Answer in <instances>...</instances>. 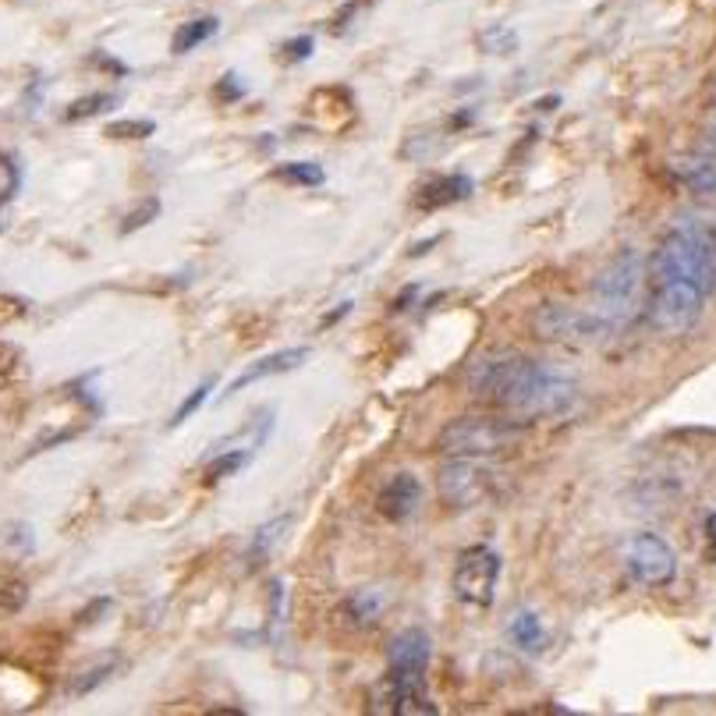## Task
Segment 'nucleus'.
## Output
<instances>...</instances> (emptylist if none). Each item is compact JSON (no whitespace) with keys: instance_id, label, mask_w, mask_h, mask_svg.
<instances>
[{"instance_id":"1","label":"nucleus","mask_w":716,"mask_h":716,"mask_svg":"<svg viewBox=\"0 0 716 716\" xmlns=\"http://www.w3.org/2000/svg\"><path fill=\"white\" fill-rule=\"evenodd\" d=\"M468 390L518 418H564L578 404V380L518 351H486L468 369Z\"/></svg>"},{"instance_id":"2","label":"nucleus","mask_w":716,"mask_h":716,"mask_svg":"<svg viewBox=\"0 0 716 716\" xmlns=\"http://www.w3.org/2000/svg\"><path fill=\"white\" fill-rule=\"evenodd\" d=\"M650 284H688L706 299L716 294V227L681 217L650 255Z\"/></svg>"},{"instance_id":"3","label":"nucleus","mask_w":716,"mask_h":716,"mask_svg":"<svg viewBox=\"0 0 716 716\" xmlns=\"http://www.w3.org/2000/svg\"><path fill=\"white\" fill-rule=\"evenodd\" d=\"M645 299H650V260H642V252L635 249H620L592 280V313L611 323L614 334L642 316Z\"/></svg>"},{"instance_id":"4","label":"nucleus","mask_w":716,"mask_h":716,"mask_svg":"<svg viewBox=\"0 0 716 716\" xmlns=\"http://www.w3.org/2000/svg\"><path fill=\"white\" fill-rule=\"evenodd\" d=\"M525 426L518 418H497V415H462L440 429V451L462 454V457H490L522 440Z\"/></svg>"},{"instance_id":"5","label":"nucleus","mask_w":716,"mask_h":716,"mask_svg":"<svg viewBox=\"0 0 716 716\" xmlns=\"http://www.w3.org/2000/svg\"><path fill=\"white\" fill-rule=\"evenodd\" d=\"M532 330L536 337L553 344H571V348H589V344H603L614 337V327L600 313L592 309H578L567 302H547L532 313Z\"/></svg>"},{"instance_id":"6","label":"nucleus","mask_w":716,"mask_h":716,"mask_svg":"<svg viewBox=\"0 0 716 716\" xmlns=\"http://www.w3.org/2000/svg\"><path fill=\"white\" fill-rule=\"evenodd\" d=\"M620 564L631 582L642 589H664L678 578V553L656 532H635L620 547Z\"/></svg>"},{"instance_id":"7","label":"nucleus","mask_w":716,"mask_h":716,"mask_svg":"<svg viewBox=\"0 0 716 716\" xmlns=\"http://www.w3.org/2000/svg\"><path fill=\"white\" fill-rule=\"evenodd\" d=\"M706 294L688 288V284H650V299H645V313L650 323L667 337H681L695 327L706 313Z\"/></svg>"},{"instance_id":"8","label":"nucleus","mask_w":716,"mask_h":716,"mask_svg":"<svg viewBox=\"0 0 716 716\" xmlns=\"http://www.w3.org/2000/svg\"><path fill=\"white\" fill-rule=\"evenodd\" d=\"M500 553L493 547H472L454 564L451 589L465 606H490L500 582Z\"/></svg>"},{"instance_id":"9","label":"nucleus","mask_w":716,"mask_h":716,"mask_svg":"<svg viewBox=\"0 0 716 716\" xmlns=\"http://www.w3.org/2000/svg\"><path fill=\"white\" fill-rule=\"evenodd\" d=\"M437 486H440V497L448 500L454 511H472L493 493V468L482 465V457L451 454V462H443L440 468Z\"/></svg>"},{"instance_id":"10","label":"nucleus","mask_w":716,"mask_h":716,"mask_svg":"<svg viewBox=\"0 0 716 716\" xmlns=\"http://www.w3.org/2000/svg\"><path fill=\"white\" fill-rule=\"evenodd\" d=\"M429 656H434V642H429V635L423 628H404L387 645L390 670L426 674L429 670Z\"/></svg>"},{"instance_id":"11","label":"nucleus","mask_w":716,"mask_h":716,"mask_svg":"<svg viewBox=\"0 0 716 716\" xmlns=\"http://www.w3.org/2000/svg\"><path fill=\"white\" fill-rule=\"evenodd\" d=\"M418 504H423V482H418V476H412V472H398V476L380 490V497H376V507H380V515L387 522L412 518Z\"/></svg>"},{"instance_id":"12","label":"nucleus","mask_w":716,"mask_h":716,"mask_svg":"<svg viewBox=\"0 0 716 716\" xmlns=\"http://www.w3.org/2000/svg\"><path fill=\"white\" fill-rule=\"evenodd\" d=\"M305 359H309V348H284V351H274V355L255 359L249 369H241V373L235 376V380L227 384L224 398H235L238 390H246V387H252V384H260V380H266V376H280V373L299 369Z\"/></svg>"},{"instance_id":"13","label":"nucleus","mask_w":716,"mask_h":716,"mask_svg":"<svg viewBox=\"0 0 716 716\" xmlns=\"http://www.w3.org/2000/svg\"><path fill=\"white\" fill-rule=\"evenodd\" d=\"M472 192H476V181L468 178V174H448V178H434L418 188V210L434 213V210H443V206H454V202H465Z\"/></svg>"},{"instance_id":"14","label":"nucleus","mask_w":716,"mask_h":716,"mask_svg":"<svg viewBox=\"0 0 716 716\" xmlns=\"http://www.w3.org/2000/svg\"><path fill=\"white\" fill-rule=\"evenodd\" d=\"M670 171L688 192L695 196H713L716 199V160L706 153H692V156H674Z\"/></svg>"},{"instance_id":"15","label":"nucleus","mask_w":716,"mask_h":716,"mask_svg":"<svg viewBox=\"0 0 716 716\" xmlns=\"http://www.w3.org/2000/svg\"><path fill=\"white\" fill-rule=\"evenodd\" d=\"M384 611H387V592L376 589V586L351 592V596L341 603V617L348 620L351 628H362V631L373 628V625H380Z\"/></svg>"},{"instance_id":"16","label":"nucleus","mask_w":716,"mask_h":716,"mask_svg":"<svg viewBox=\"0 0 716 716\" xmlns=\"http://www.w3.org/2000/svg\"><path fill=\"white\" fill-rule=\"evenodd\" d=\"M507 631H511V642H515L522 653H543L547 631H543V620H539L532 611H518L515 617H511Z\"/></svg>"},{"instance_id":"17","label":"nucleus","mask_w":716,"mask_h":716,"mask_svg":"<svg viewBox=\"0 0 716 716\" xmlns=\"http://www.w3.org/2000/svg\"><path fill=\"white\" fill-rule=\"evenodd\" d=\"M217 29H221V18H213V15H202V18H196V22H185L181 29L174 33L171 50H174V53H192L196 47L206 43V39L217 36Z\"/></svg>"},{"instance_id":"18","label":"nucleus","mask_w":716,"mask_h":716,"mask_svg":"<svg viewBox=\"0 0 716 716\" xmlns=\"http://www.w3.org/2000/svg\"><path fill=\"white\" fill-rule=\"evenodd\" d=\"M274 178L284 181V185L319 188L323 181H327V174H323V167L313 164V160H291V164H280V167L274 171Z\"/></svg>"},{"instance_id":"19","label":"nucleus","mask_w":716,"mask_h":716,"mask_svg":"<svg viewBox=\"0 0 716 716\" xmlns=\"http://www.w3.org/2000/svg\"><path fill=\"white\" fill-rule=\"evenodd\" d=\"M288 522H291V518H277V522H266V525H260V529H255L252 543H249V564H252V567H260V564L269 557V553H274L277 539L284 536V529H288Z\"/></svg>"},{"instance_id":"20","label":"nucleus","mask_w":716,"mask_h":716,"mask_svg":"<svg viewBox=\"0 0 716 716\" xmlns=\"http://www.w3.org/2000/svg\"><path fill=\"white\" fill-rule=\"evenodd\" d=\"M114 103H121V97H114V92H92V97H83V100H75L72 106H67L64 117H67V121H83V117L111 111Z\"/></svg>"},{"instance_id":"21","label":"nucleus","mask_w":716,"mask_h":716,"mask_svg":"<svg viewBox=\"0 0 716 716\" xmlns=\"http://www.w3.org/2000/svg\"><path fill=\"white\" fill-rule=\"evenodd\" d=\"M252 462V451H217V457H213V465H210V482L213 479H231V476H238L241 468H246Z\"/></svg>"},{"instance_id":"22","label":"nucleus","mask_w":716,"mask_h":716,"mask_svg":"<svg viewBox=\"0 0 716 716\" xmlns=\"http://www.w3.org/2000/svg\"><path fill=\"white\" fill-rule=\"evenodd\" d=\"M482 50L486 53H515L518 50V33L507 29V25H490V29L482 33Z\"/></svg>"},{"instance_id":"23","label":"nucleus","mask_w":716,"mask_h":716,"mask_svg":"<svg viewBox=\"0 0 716 716\" xmlns=\"http://www.w3.org/2000/svg\"><path fill=\"white\" fill-rule=\"evenodd\" d=\"M213 384H217V380H202V384H199V387L192 390V394H188V398H185V401L178 404V412H174V418H171V429L185 426L188 418H192V415H196V412L202 409V404H206V398H210Z\"/></svg>"},{"instance_id":"24","label":"nucleus","mask_w":716,"mask_h":716,"mask_svg":"<svg viewBox=\"0 0 716 716\" xmlns=\"http://www.w3.org/2000/svg\"><path fill=\"white\" fill-rule=\"evenodd\" d=\"M114 664H117V660L111 656V660H103V664H97V667L83 670V674H78V678H75V684H72V695H89L92 688H97V684H103L106 678H111Z\"/></svg>"},{"instance_id":"25","label":"nucleus","mask_w":716,"mask_h":716,"mask_svg":"<svg viewBox=\"0 0 716 716\" xmlns=\"http://www.w3.org/2000/svg\"><path fill=\"white\" fill-rule=\"evenodd\" d=\"M156 125L150 117H135V121H114V125H106V135H114V139H146V135H153Z\"/></svg>"},{"instance_id":"26","label":"nucleus","mask_w":716,"mask_h":716,"mask_svg":"<svg viewBox=\"0 0 716 716\" xmlns=\"http://www.w3.org/2000/svg\"><path fill=\"white\" fill-rule=\"evenodd\" d=\"M156 217H160V202H156V199H146L139 210L128 213V217H125V227H121V231H125V235H128V231H139V227L153 224Z\"/></svg>"},{"instance_id":"27","label":"nucleus","mask_w":716,"mask_h":716,"mask_svg":"<svg viewBox=\"0 0 716 716\" xmlns=\"http://www.w3.org/2000/svg\"><path fill=\"white\" fill-rule=\"evenodd\" d=\"M241 97H246V83H241V75L227 72L221 83H217V100H221V103H238Z\"/></svg>"},{"instance_id":"28","label":"nucleus","mask_w":716,"mask_h":716,"mask_svg":"<svg viewBox=\"0 0 716 716\" xmlns=\"http://www.w3.org/2000/svg\"><path fill=\"white\" fill-rule=\"evenodd\" d=\"M313 47H316L313 36H299V39H291V43H284V50H288L284 58L288 61H309L313 58Z\"/></svg>"},{"instance_id":"29","label":"nucleus","mask_w":716,"mask_h":716,"mask_svg":"<svg viewBox=\"0 0 716 716\" xmlns=\"http://www.w3.org/2000/svg\"><path fill=\"white\" fill-rule=\"evenodd\" d=\"M702 536H706V561L716 564V511H706L702 518Z\"/></svg>"},{"instance_id":"30","label":"nucleus","mask_w":716,"mask_h":716,"mask_svg":"<svg viewBox=\"0 0 716 716\" xmlns=\"http://www.w3.org/2000/svg\"><path fill=\"white\" fill-rule=\"evenodd\" d=\"M702 153L716 160V131H709V135H706V142H702Z\"/></svg>"},{"instance_id":"31","label":"nucleus","mask_w":716,"mask_h":716,"mask_svg":"<svg viewBox=\"0 0 716 716\" xmlns=\"http://www.w3.org/2000/svg\"><path fill=\"white\" fill-rule=\"evenodd\" d=\"M713 227H716V221H713Z\"/></svg>"}]
</instances>
